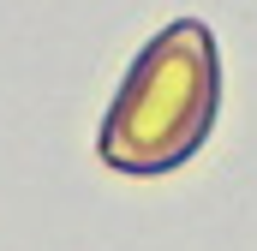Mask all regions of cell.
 Here are the masks:
<instances>
[{"instance_id":"cell-1","label":"cell","mask_w":257,"mask_h":251,"mask_svg":"<svg viewBox=\"0 0 257 251\" xmlns=\"http://www.w3.org/2000/svg\"><path fill=\"white\" fill-rule=\"evenodd\" d=\"M221 108V54L203 18H174L144 42L126 84L102 120V162L114 174H174L186 168Z\"/></svg>"}]
</instances>
